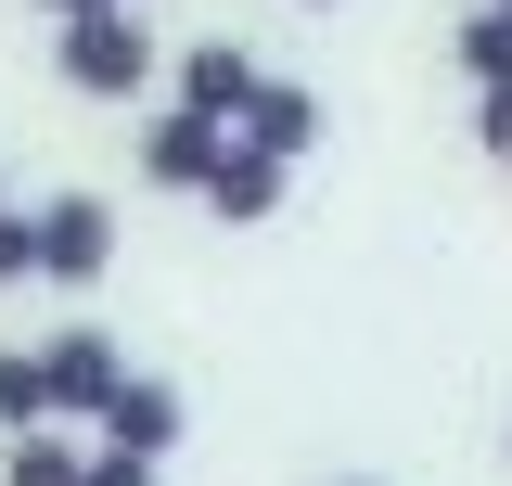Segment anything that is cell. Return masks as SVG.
I'll list each match as a JSON object with an SVG mask.
<instances>
[{
    "instance_id": "cell-4",
    "label": "cell",
    "mask_w": 512,
    "mask_h": 486,
    "mask_svg": "<svg viewBox=\"0 0 512 486\" xmlns=\"http://www.w3.org/2000/svg\"><path fill=\"white\" fill-rule=\"evenodd\" d=\"M282 192H295V167H282V154H256L244 128H231V154H218V180L192 192V205H205L218 231H269V218H282Z\"/></svg>"
},
{
    "instance_id": "cell-16",
    "label": "cell",
    "mask_w": 512,
    "mask_h": 486,
    "mask_svg": "<svg viewBox=\"0 0 512 486\" xmlns=\"http://www.w3.org/2000/svg\"><path fill=\"white\" fill-rule=\"evenodd\" d=\"M333 486H372V474H333Z\"/></svg>"
},
{
    "instance_id": "cell-12",
    "label": "cell",
    "mask_w": 512,
    "mask_h": 486,
    "mask_svg": "<svg viewBox=\"0 0 512 486\" xmlns=\"http://www.w3.org/2000/svg\"><path fill=\"white\" fill-rule=\"evenodd\" d=\"M39 282V205H0V295Z\"/></svg>"
},
{
    "instance_id": "cell-15",
    "label": "cell",
    "mask_w": 512,
    "mask_h": 486,
    "mask_svg": "<svg viewBox=\"0 0 512 486\" xmlns=\"http://www.w3.org/2000/svg\"><path fill=\"white\" fill-rule=\"evenodd\" d=\"M26 13H52V26H64V13H103V0H26Z\"/></svg>"
},
{
    "instance_id": "cell-8",
    "label": "cell",
    "mask_w": 512,
    "mask_h": 486,
    "mask_svg": "<svg viewBox=\"0 0 512 486\" xmlns=\"http://www.w3.org/2000/svg\"><path fill=\"white\" fill-rule=\"evenodd\" d=\"M256 77H269V64H256L244 39H192V52H180V103H192V116H231V128H244Z\"/></svg>"
},
{
    "instance_id": "cell-1",
    "label": "cell",
    "mask_w": 512,
    "mask_h": 486,
    "mask_svg": "<svg viewBox=\"0 0 512 486\" xmlns=\"http://www.w3.org/2000/svg\"><path fill=\"white\" fill-rule=\"evenodd\" d=\"M52 64L77 103H128L141 77H154V26H141V0H103V13H64L52 26Z\"/></svg>"
},
{
    "instance_id": "cell-14",
    "label": "cell",
    "mask_w": 512,
    "mask_h": 486,
    "mask_svg": "<svg viewBox=\"0 0 512 486\" xmlns=\"http://www.w3.org/2000/svg\"><path fill=\"white\" fill-rule=\"evenodd\" d=\"M90 486H167V461H128V448H90Z\"/></svg>"
},
{
    "instance_id": "cell-2",
    "label": "cell",
    "mask_w": 512,
    "mask_h": 486,
    "mask_svg": "<svg viewBox=\"0 0 512 486\" xmlns=\"http://www.w3.org/2000/svg\"><path fill=\"white\" fill-rule=\"evenodd\" d=\"M39 371H52V423H103L116 384H128V333L64 320V333H39Z\"/></svg>"
},
{
    "instance_id": "cell-5",
    "label": "cell",
    "mask_w": 512,
    "mask_h": 486,
    "mask_svg": "<svg viewBox=\"0 0 512 486\" xmlns=\"http://www.w3.org/2000/svg\"><path fill=\"white\" fill-rule=\"evenodd\" d=\"M103 448H128V461H180V435H192V397L180 384H154V371H128L116 384V410H103Z\"/></svg>"
},
{
    "instance_id": "cell-7",
    "label": "cell",
    "mask_w": 512,
    "mask_h": 486,
    "mask_svg": "<svg viewBox=\"0 0 512 486\" xmlns=\"http://www.w3.org/2000/svg\"><path fill=\"white\" fill-rule=\"evenodd\" d=\"M320 128H333V116H320V90H308V77H256V103H244V141H256V154L308 167V154H320Z\"/></svg>"
},
{
    "instance_id": "cell-17",
    "label": "cell",
    "mask_w": 512,
    "mask_h": 486,
    "mask_svg": "<svg viewBox=\"0 0 512 486\" xmlns=\"http://www.w3.org/2000/svg\"><path fill=\"white\" fill-rule=\"evenodd\" d=\"M308 13H333V0H308Z\"/></svg>"
},
{
    "instance_id": "cell-18",
    "label": "cell",
    "mask_w": 512,
    "mask_h": 486,
    "mask_svg": "<svg viewBox=\"0 0 512 486\" xmlns=\"http://www.w3.org/2000/svg\"><path fill=\"white\" fill-rule=\"evenodd\" d=\"M500 13H512V0H500Z\"/></svg>"
},
{
    "instance_id": "cell-6",
    "label": "cell",
    "mask_w": 512,
    "mask_h": 486,
    "mask_svg": "<svg viewBox=\"0 0 512 486\" xmlns=\"http://www.w3.org/2000/svg\"><path fill=\"white\" fill-rule=\"evenodd\" d=\"M218 154H231V116L167 103V116L141 128V180H154V192H205V180H218Z\"/></svg>"
},
{
    "instance_id": "cell-10",
    "label": "cell",
    "mask_w": 512,
    "mask_h": 486,
    "mask_svg": "<svg viewBox=\"0 0 512 486\" xmlns=\"http://www.w3.org/2000/svg\"><path fill=\"white\" fill-rule=\"evenodd\" d=\"M448 64H461L474 90H500V77H512V13H500V0H474V13L448 26Z\"/></svg>"
},
{
    "instance_id": "cell-9",
    "label": "cell",
    "mask_w": 512,
    "mask_h": 486,
    "mask_svg": "<svg viewBox=\"0 0 512 486\" xmlns=\"http://www.w3.org/2000/svg\"><path fill=\"white\" fill-rule=\"evenodd\" d=\"M0 486H90V448L64 423H39V435H0Z\"/></svg>"
},
{
    "instance_id": "cell-3",
    "label": "cell",
    "mask_w": 512,
    "mask_h": 486,
    "mask_svg": "<svg viewBox=\"0 0 512 486\" xmlns=\"http://www.w3.org/2000/svg\"><path fill=\"white\" fill-rule=\"evenodd\" d=\"M103 269H116V205L103 192H39V282L90 295Z\"/></svg>"
},
{
    "instance_id": "cell-11",
    "label": "cell",
    "mask_w": 512,
    "mask_h": 486,
    "mask_svg": "<svg viewBox=\"0 0 512 486\" xmlns=\"http://www.w3.org/2000/svg\"><path fill=\"white\" fill-rule=\"evenodd\" d=\"M52 423V371H39V346H0V435H39Z\"/></svg>"
},
{
    "instance_id": "cell-13",
    "label": "cell",
    "mask_w": 512,
    "mask_h": 486,
    "mask_svg": "<svg viewBox=\"0 0 512 486\" xmlns=\"http://www.w3.org/2000/svg\"><path fill=\"white\" fill-rule=\"evenodd\" d=\"M474 154H500V167H512V77H500V90H474Z\"/></svg>"
}]
</instances>
